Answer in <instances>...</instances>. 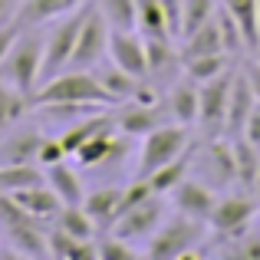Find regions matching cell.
Instances as JSON below:
<instances>
[{
    "label": "cell",
    "instance_id": "2",
    "mask_svg": "<svg viewBox=\"0 0 260 260\" xmlns=\"http://www.w3.org/2000/svg\"><path fill=\"white\" fill-rule=\"evenodd\" d=\"M46 224L30 217L10 194L0 191V241L4 250L17 257H50V244H46Z\"/></svg>",
    "mask_w": 260,
    "mask_h": 260
},
{
    "label": "cell",
    "instance_id": "34",
    "mask_svg": "<svg viewBox=\"0 0 260 260\" xmlns=\"http://www.w3.org/2000/svg\"><path fill=\"white\" fill-rule=\"evenodd\" d=\"M20 4H23V0H0V26H4V23H13V20H17Z\"/></svg>",
    "mask_w": 260,
    "mask_h": 260
},
{
    "label": "cell",
    "instance_id": "1",
    "mask_svg": "<svg viewBox=\"0 0 260 260\" xmlns=\"http://www.w3.org/2000/svg\"><path fill=\"white\" fill-rule=\"evenodd\" d=\"M33 106H86V109H115V99L102 86L95 70H66L43 83L33 95Z\"/></svg>",
    "mask_w": 260,
    "mask_h": 260
},
{
    "label": "cell",
    "instance_id": "35",
    "mask_svg": "<svg viewBox=\"0 0 260 260\" xmlns=\"http://www.w3.org/2000/svg\"><path fill=\"white\" fill-rule=\"evenodd\" d=\"M254 194L260 198V168H257V178H254Z\"/></svg>",
    "mask_w": 260,
    "mask_h": 260
},
{
    "label": "cell",
    "instance_id": "19",
    "mask_svg": "<svg viewBox=\"0 0 260 260\" xmlns=\"http://www.w3.org/2000/svg\"><path fill=\"white\" fill-rule=\"evenodd\" d=\"M221 10V7H217ZM178 53H181V59H191V56H208V53H228L224 50V37H221V23H217V13L208 20V23H201L194 33H188V37L178 40Z\"/></svg>",
    "mask_w": 260,
    "mask_h": 260
},
{
    "label": "cell",
    "instance_id": "3",
    "mask_svg": "<svg viewBox=\"0 0 260 260\" xmlns=\"http://www.w3.org/2000/svg\"><path fill=\"white\" fill-rule=\"evenodd\" d=\"M208 221H198V217H188L181 211H168V217L158 224L148 244L142 247V254L152 260H175V257H188L198 250V244L208 234Z\"/></svg>",
    "mask_w": 260,
    "mask_h": 260
},
{
    "label": "cell",
    "instance_id": "14",
    "mask_svg": "<svg viewBox=\"0 0 260 260\" xmlns=\"http://www.w3.org/2000/svg\"><path fill=\"white\" fill-rule=\"evenodd\" d=\"M122 198H125V184H102V188L86 191L83 208H86V214L92 217V224L99 228V234L102 231H112V224L119 221Z\"/></svg>",
    "mask_w": 260,
    "mask_h": 260
},
{
    "label": "cell",
    "instance_id": "11",
    "mask_svg": "<svg viewBox=\"0 0 260 260\" xmlns=\"http://www.w3.org/2000/svg\"><path fill=\"white\" fill-rule=\"evenodd\" d=\"M217 194H221V191H214L211 184H204L201 178L188 175V178H184V181L172 191V194H168V204H172L175 211H181V214H188V217L208 221L211 211H214Z\"/></svg>",
    "mask_w": 260,
    "mask_h": 260
},
{
    "label": "cell",
    "instance_id": "25",
    "mask_svg": "<svg viewBox=\"0 0 260 260\" xmlns=\"http://www.w3.org/2000/svg\"><path fill=\"white\" fill-rule=\"evenodd\" d=\"M135 7H139V33L142 37H172L168 13H165L161 0H135Z\"/></svg>",
    "mask_w": 260,
    "mask_h": 260
},
{
    "label": "cell",
    "instance_id": "31",
    "mask_svg": "<svg viewBox=\"0 0 260 260\" xmlns=\"http://www.w3.org/2000/svg\"><path fill=\"white\" fill-rule=\"evenodd\" d=\"M241 73L250 83V89H254V95L260 99V59H257V53H250V56L241 59Z\"/></svg>",
    "mask_w": 260,
    "mask_h": 260
},
{
    "label": "cell",
    "instance_id": "33",
    "mask_svg": "<svg viewBox=\"0 0 260 260\" xmlns=\"http://www.w3.org/2000/svg\"><path fill=\"white\" fill-rule=\"evenodd\" d=\"M20 33H23V26H20L17 20H13V23H4V26H0V63L7 59V53H10V46L17 43Z\"/></svg>",
    "mask_w": 260,
    "mask_h": 260
},
{
    "label": "cell",
    "instance_id": "21",
    "mask_svg": "<svg viewBox=\"0 0 260 260\" xmlns=\"http://www.w3.org/2000/svg\"><path fill=\"white\" fill-rule=\"evenodd\" d=\"M46 244H50V257L59 260H79V257H99V241H83V237H73L66 231H59L56 224L46 234Z\"/></svg>",
    "mask_w": 260,
    "mask_h": 260
},
{
    "label": "cell",
    "instance_id": "8",
    "mask_svg": "<svg viewBox=\"0 0 260 260\" xmlns=\"http://www.w3.org/2000/svg\"><path fill=\"white\" fill-rule=\"evenodd\" d=\"M234 70L221 73V76L208 79L201 86V109H198V128L204 132V139H214V135H224V125H228V106H231V89H234Z\"/></svg>",
    "mask_w": 260,
    "mask_h": 260
},
{
    "label": "cell",
    "instance_id": "9",
    "mask_svg": "<svg viewBox=\"0 0 260 260\" xmlns=\"http://www.w3.org/2000/svg\"><path fill=\"white\" fill-rule=\"evenodd\" d=\"M109 37H112V26L106 23V17L99 13V7H89L83 30H79L76 50H73V63L70 70H99L102 63L109 59Z\"/></svg>",
    "mask_w": 260,
    "mask_h": 260
},
{
    "label": "cell",
    "instance_id": "22",
    "mask_svg": "<svg viewBox=\"0 0 260 260\" xmlns=\"http://www.w3.org/2000/svg\"><path fill=\"white\" fill-rule=\"evenodd\" d=\"M30 109H33V95L20 92V89H13L10 83L0 79V135L10 132L13 125H20Z\"/></svg>",
    "mask_w": 260,
    "mask_h": 260
},
{
    "label": "cell",
    "instance_id": "27",
    "mask_svg": "<svg viewBox=\"0 0 260 260\" xmlns=\"http://www.w3.org/2000/svg\"><path fill=\"white\" fill-rule=\"evenodd\" d=\"M99 13L112 30H139V7L135 0H95Z\"/></svg>",
    "mask_w": 260,
    "mask_h": 260
},
{
    "label": "cell",
    "instance_id": "36",
    "mask_svg": "<svg viewBox=\"0 0 260 260\" xmlns=\"http://www.w3.org/2000/svg\"><path fill=\"white\" fill-rule=\"evenodd\" d=\"M257 221H260V208H257Z\"/></svg>",
    "mask_w": 260,
    "mask_h": 260
},
{
    "label": "cell",
    "instance_id": "29",
    "mask_svg": "<svg viewBox=\"0 0 260 260\" xmlns=\"http://www.w3.org/2000/svg\"><path fill=\"white\" fill-rule=\"evenodd\" d=\"M99 241V257L102 260H135L142 254V247H135V244H128L125 237L112 234V231H106V234L95 237Z\"/></svg>",
    "mask_w": 260,
    "mask_h": 260
},
{
    "label": "cell",
    "instance_id": "13",
    "mask_svg": "<svg viewBox=\"0 0 260 260\" xmlns=\"http://www.w3.org/2000/svg\"><path fill=\"white\" fill-rule=\"evenodd\" d=\"M46 132L37 125H13L10 132L0 135V165H23V161H37L40 148H43Z\"/></svg>",
    "mask_w": 260,
    "mask_h": 260
},
{
    "label": "cell",
    "instance_id": "4",
    "mask_svg": "<svg viewBox=\"0 0 260 260\" xmlns=\"http://www.w3.org/2000/svg\"><path fill=\"white\" fill-rule=\"evenodd\" d=\"M40 73H43V26H23L7 59L0 63V79L26 95H37Z\"/></svg>",
    "mask_w": 260,
    "mask_h": 260
},
{
    "label": "cell",
    "instance_id": "12",
    "mask_svg": "<svg viewBox=\"0 0 260 260\" xmlns=\"http://www.w3.org/2000/svg\"><path fill=\"white\" fill-rule=\"evenodd\" d=\"M165 109L168 119L178 122V125L198 128V109H201V86L191 76L178 73V79L172 83V89L165 92Z\"/></svg>",
    "mask_w": 260,
    "mask_h": 260
},
{
    "label": "cell",
    "instance_id": "37",
    "mask_svg": "<svg viewBox=\"0 0 260 260\" xmlns=\"http://www.w3.org/2000/svg\"><path fill=\"white\" fill-rule=\"evenodd\" d=\"M257 13H260V0H257Z\"/></svg>",
    "mask_w": 260,
    "mask_h": 260
},
{
    "label": "cell",
    "instance_id": "20",
    "mask_svg": "<svg viewBox=\"0 0 260 260\" xmlns=\"http://www.w3.org/2000/svg\"><path fill=\"white\" fill-rule=\"evenodd\" d=\"M191 161H194V145L188 148L184 155H178V158L172 161H165L161 168H155L152 175H145V181H148V188L155 191V194H172V191L178 188V184L184 181V178L191 175Z\"/></svg>",
    "mask_w": 260,
    "mask_h": 260
},
{
    "label": "cell",
    "instance_id": "38",
    "mask_svg": "<svg viewBox=\"0 0 260 260\" xmlns=\"http://www.w3.org/2000/svg\"><path fill=\"white\" fill-rule=\"evenodd\" d=\"M0 250H4V241H0Z\"/></svg>",
    "mask_w": 260,
    "mask_h": 260
},
{
    "label": "cell",
    "instance_id": "32",
    "mask_svg": "<svg viewBox=\"0 0 260 260\" xmlns=\"http://www.w3.org/2000/svg\"><path fill=\"white\" fill-rule=\"evenodd\" d=\"M241 139H247L254 148H260V99H257V106L250 109L247 122H244V132H241Z\"/></svg>",
    "mask_w": 260,
    "mask_h": 260
},
{
    "label": "cell",
    "instance_id": "7",
    "mask_svg": "<svg viewBox=\"0 0 260 260\" xmlns=\"http://www.w3.org/2000/svg\"><path fill=\"white\" fill-rule=\"evenodd\" d=\"M165 201H168L165 194H148V198H142L139 204H132V208H125L119 214V221L112 224V234L125 237V241L135 244V247H145L148 237L158 231V224L165 221L168 211H172V208H165Z\"/></svg>",
    "mask_w": 260,
    "mask_h": 260
},
{
    "label": "cell",
    "instance_id": "26",
    "mask_svg": "<svg viewBox=\"0 0 260 260\" xmlns=\"http://www.w3.org/2000/svg\"><path fill=\"white\" fill-rule=\"evenodd\" d=\"M53 224H56L59 231H66V234H73V237H83V241L99 237V228L92 224V217L86 214L83 204H63V211H59V217Z\"/></svg>",
    "mask_w": 260,
    "mask_h": 260
},
{
    "label": "cell",
    "instance_id": "15",
    "mask_svg": "<svg viewBox=\"0 0 260 260\" xmlns=\"http://www.w3.org/2000/svg\"><path fill=\"white\" fill-rule=\"evenodd\" d=\"M46 184L56 191V198L63 204H83L86 198V181H83V168L73 158L56 161V165H46Z\"/></svg>",
    "mask_w": 260,
    "mask_h": 260
},
{
    "label": "cell",
    "instance_id": "10",
    "mask_svg": "<svg viewBox=\"0 0 260 260\" xmlns=\"http://www.w3.org/2000/svg\"><path fill=\"white\" fill-rule=\"evenodd\" d=\"M109 63L125 70L135 79H148V53L145 37L139 30H112L109 37Z\"/></svg>",
    "mask_w": 260,
    "mask_h": 260
},
{
    "label": "cell",
    "instance_id": "6",
    "mask_svg": "<svg viewBox=\"0 0 260 260\" xmlns=\"http://www.w3.org/2000/svg\"><path fill=\"white\" fill-rule=\"evenodd\" d=\"M257 208H260V198L254 191H244V188H228L217 194L214 211L208 217V228L214 231L217 237H234L237 231L250 228L257 221Z\"/></svg>",
    "mask_w": 260,
    "mask_h": 260
},
{
    "label": "cell",
    "instance_id": "17",
    "mask_svg": "<svg viewBox=\"0 0 260 260\" xmlns=\"http://www.w3.org/2000/svg\"><path fill=\"white\" fill-rule=\"evenodd\" d=\"M89 0H23L17 13V23L20 26H46L53 20L66 17V13L86 7Z\"/></svg>",
    "mask_w": 260,
    "mask_h": 260
},
{
    "label": "cell",
    "instance_id": "28",
    "mask_svg": "<svg viewBox=\"0 0 260 260\" xmlns=\"http://www.w3.org/2000/svg\"><path fill=\"white\" fill-rule=\"evenodd\" d=\"M217 7H221V0H184V10H181V33H178V40L188 37V33H194L201 23H208V20L217 13Z\"/></svg>",
    "mask_w": 260,
    "mask_h": 260
},
{
    "label": "cell",
    "instance_id": "16",
    "mask_svg": "<svg viewBox=\"0 0 260 260\" xmlns=\"http://www.w3.org/2000/svg\"><path fill=\"white\" fill-rule=\"evenodd\" d=\"M10 198L30 217H37V221H43V224H53L59 217V211H63V201L56 198V191H53L46 181L43 184H33V188H23V191H13Z\"/></svg>",
    "mask_w": 260,
    "mask_h": 260
},
{
    "label": "cell",
    "instance_id": "24",
    "mask_svg": "<svg viewBox=\"0 0 260 260\" xmlns=\"http://www.w3.org/2000/svg\"><path fill=\"white\" fill-rule=\"evenodd\" d=\"M46 172L40 161H23V165H0V191L13 194V191L33 188V184H43Z\"/></svg>",
    "mask_w": 260,
    "mask_h": 260
},
{
    "label": "cell",
    "instance_id": "23",
    "mask_svg": "<svg viewBox=\"0 0 260 260\" xmlns=\"http://www.w3.org/2000/svg\"><path fill=\"white\" fill-rule=\"evenodd\" d=\"M237 59L231 53H208V56H191V59H181V73L191 76L194 83H208V79L221 76V73L234 70Z\"/></svg>",
    "mask_w": 260,
    "mask_h": 260
},
{
    "label": "cell",
    "instance_id": "5",
    "mask_svg": "<svg viewBox=\"0 0 260 260\" xmlns=\"http://www.w3.org/2000/svg\"><path fill=\"white\" fill-rule=\"evenodd\" d=\"M191 132H194V128L178 125V122H165V125L145 132V135H142V145H139V155H135L132 175L145 178V175H152L155 168H161L165 161L184 155L191 145H194V135H191Z\"/></svg>",
    "mask_w": 260,
    "mask_h": 260
},
{
    "label": "cell",
    "instance_id": "18",
    "mask_svg": "<svg viewBox=\"0 0 260 260\" xmlns=\"http://www.w3.org/2000/svg\"><path fill=\"white\" fill-rule=\"evenodd\" d=\"M254 106H257V95H254V89H250V83L244 79L241 66H237L234 89H231V106H228V125H224V135H228V139H241L244 122H247V115H250Z\"/></svg>",
    "mask_w": 260,
    "mask_h": 260
},
{
    "label": "cell",
    "instance_id": "30",
    "mask_svg": "<svg viewBox=\"0 0 260 260\" xmlns=\"http://www.w3.org/2000/svg\"><path fill=\"white\" fill-rule=\"evenodd\" d=\"M66 158H70V152H66V148H63V142H59V135H56V139H50V135H46V139H43V148H40V165H56V161H66Z\"/></svg>",
    "mask_w": 260,
    "mask_h": 260
}]
</instances>
